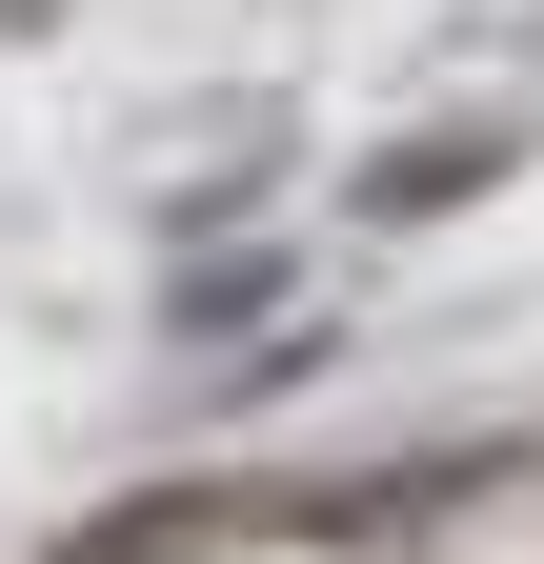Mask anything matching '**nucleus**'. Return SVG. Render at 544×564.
Returning a JSON list of instances; mask_svg holds the SVG:
<instances>
[{
  "label": "nucleus",
  "mask_w": 544,
  "mask_h": 564,
  "mask_svg": "<svg viewBox=\"0 0 544 564\" xmlns=\"http://www.w3.org/2000/svg\"><path fill=\"white\" fill-rule=\"evenodd\" d=\"M504 182V121H444V141H383L363 162V223H444V202Z\"/></svg>",
  "instance_id": "obj_1"
},
{
  "label": "nucleus",
  "mask_w": 544,
  "mask_h": 564,
  "mask_svg": "<svg viewBox=\"0 0 544 564\" xmlns=\"http://www.w3.org/2000/svg\"><path fill=\"white\" fill-rule=\"evenodd\" d=\"M262 303H283V262H202V282H182V323H202V343H242Z\"/></svg>",
  "instance_id": "obj_2"
}]
</instances>
